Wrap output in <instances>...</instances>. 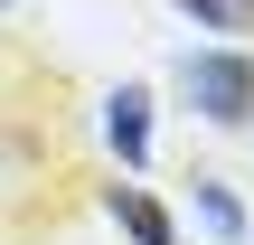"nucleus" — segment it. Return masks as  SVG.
<instances>
[{
    "label": "nucleus",
    "instance_id": "obj_5",
    "mask_svg": "<svg viewBox=\"0 0 254 245\" xmlns=\"http://www.w3.org/2000/svg\"><path fill=\"white\" fill-rule=\"evenodd\" d=\"M179 9H189L198 28H226V38H245V28H254V0H179Z\"/></svg>",
    "mask_w": 254,
    "mask_h": 245
},
{
    "label": "nucleus",
    "instance_id": "obj_6",
    "mask_svg": "<svg viewBox=\"0 0 254 245\" xmlns=\"http://www.w3.org/2000/svg\"><path fill=\"white\" fill-rule=\"evenodd\" d=\"M0 9H9V0H0Z\"/></svg>",
    "mask_w": 254,
    "mask_h": 245
},
{
    "label": "nucleus",
    "instance_id": "obj_2",
    "mask_svg": "<svg viewBox=\"0 0 254 245\" xmlns=\"http://www.w3.org/2000/svg\"><path fill=\"white\" fill-rule=\"evenodd\" d=\"M104 142L123 151V170H132V179L151 170V94H141V85H123V94H104Z\"/></svg>",
    "mask_w": 254,
    "mask_h": 245
},
{
    "label": "nucleus",
    "instance_id": "obj_4",
    "mask_svg": "<svg viewBox=\"0 0 254 245\" xmlns=\"http://www.w3.org/2000/svg\"><path fill=\"white\" fill-rule=\"evenodd\" d=\"M198 227H207L217 245H245V208H236L217 179H198Z\"/></svg>",
    "mask_w": 254,
    "mask_h": 245
},
{
    "label": "nucleus",
    "instance_id": "obj_1",
    "mask_svg": "<svg viewBox=\"0 0 254 245\" xmlns=\"http://www.w3.org/2000/svg\"><path fill=\"white\" fill-rule=\"evenodd\" d=\"M179 85H189V113H207L217 132H245L254 123V57L245 47H189Z\"/></svg>",
    "mask_w": 254,
    "mask_h": 245
},
{
    "label": "nucleus",
    "instance_id": "obj_3",
    "mask_svg": "<svg viewBox=\"0 0 254 245\" xmlns=\"http://www.w3.org/2000/svg\"><path fill=\"white\" fill-rule=\"evenodd\" d=\"M104 208H113V227H123L132 245H179V227H170V208H160L151 189H132V179H113V189H104Z\"/></svg>",
    "mask_w": 254,
    "mask_h": 245
}]
</instances>
